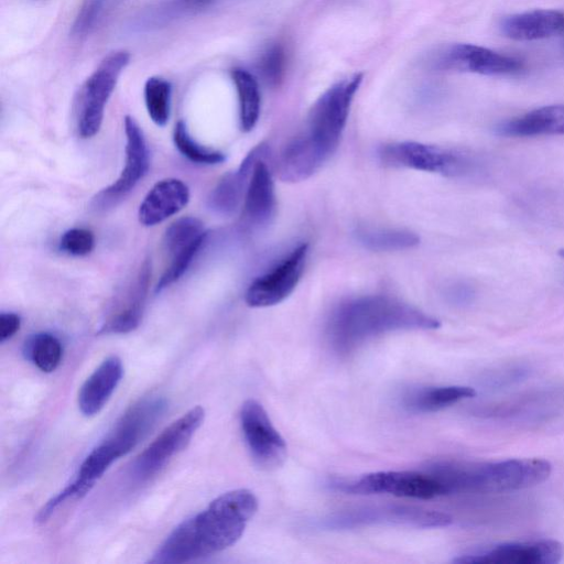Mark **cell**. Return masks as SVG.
<instances>
[{"instance_id": "obj_9", "label": "cell", "mask_w": 564, "mask_h": 564, "mask_svg": "<svg viewBox=\"0 0 564 564\" xmlns=\"http://www.w3.org/2000/svg\"><path fill=\"white\" fill-rule=\"evenodd\" d=\"M240 425L250 455L259 467L275 469L284 463L286 443L257 400L248 399L242 403Z\"/></svg>"}, {"instance_id": "obj_13", "label": "cell", "mask_w": 564, "mask_h": 564, "mask_svg": "<svg viewBox=\"0 0 564 564\" xmlns=\"http://www.w3.org/2000/svg\"><path fill=\"white\" fill-rule=\"evenodd\" d=\"M564 555L563 545L551 539L508 542L456 556L459 564H555Z\"/></svg>"}, {"instance_id": "obj_1", "label": "cell", "mask_w": 564, "mask_h": 564, "mask_svg": "<svg viewBox=\"0 0 564 564\" xmlns=\"http://www.w3.org/2000/svg\"><path fill=\"white\" fill-rule=\"evenodd\" d=\"M362 79V73H355L333 84L316 99L303 129L279 155L276 171L282 181L295 183L311 177L334 154Z\"/></svg>"}, {"instance_id": "obj_4", "label": "cell", "mask_w": 564, "mask_h": 564, "mask_svg": "<svg viewBox=\"0 0 564 564\" xmlns=\"http://www.w3.org/2000/svg\"><path fill=\"white\" fill-rule=\"evenodd\" d=\"M551 471V463L539 457L466 462V491L521 490L544 482Z\"/></svg>"}, {"instance_id": "obj_18", "label": "cell", "mask_w": 564, "mask_h": 564, "mask_svg": "<svg viewBox=\"0 0 564 564\" xmlns=\"http://www.w3.org/2000/svg\"><path fill=\"white\" fill-rule=\"evenodd\" d=\"M189 200L187 185L178 178H164L148 192L138 210L144 226L158 225L182 210Z\"/></svg>"}, {"instance_id": "obj_14", "label": "cell", "mask_w": 564, "mask_h": 564, "mask_svg": "<svg viewBox=\"0 0 564 564\" xmlns=\"http://www.w3.org/2000/svg\"><path fill=\"white\" fill-rule=\"evenodd\" d=\"M124 166L118 178L98 193L96 206L106 207L124 197L148 173L150 161L145 138L131 116L124 117Z\"/></svg>"}, {"instance_id": "obj_25", "label": "cell", "mask_w": 564, "mask_h": 564, "mask_svg": "<svg viewBox=\"0 0 564 564\" xmlns=\"http://www.w3.org/2000/svg\"><path fill=\"white\" fill-rule=\"evenodd\" d=\"M230 76L238 96L240 128L249 132L256 127L260 116L259 84L254 75L242 67L231 68Z\"/></svg>"}, {"instance_id": "obj_8", "label": "cell", "mask_w": 564, "mask_h": 564, "mask_svg": "<svg viewBox=\"0 0 564 564\" xmlns=\"http://www.w3.org/2000/svg\"><path fill=\"white\" fill-rule=\"evenodd\" d=\"M205 410L197 405L166 426L134 459L132 477L145 481L183 451L202 425Z\"/></svg>"}, {"instance_id": "obj_16", "label": "cell", "mask_w": 564, "mask_h": 564, "mask_svg": "<svg viewBox=\"0 0 564 564\" xmlns=\"http://www.w3.org/2000/svg\"><path fill=\"white\" fill-rule=\"evenodd\" d=\"M242 202L243 225L251 229H261L270 224L275 214L276 197L265 158L256 163Z\"/></svg>"}, {"instance_id": "obj_2", "label": "cell", "mask_w": 564, "mask_h": 564, "mask_svg": "<svg viewBox=\"0 0 564 564\" xmlns=\"http://www.w3.org/2000/svg\"><path fill=\"white\" fill-rule=\"evenodd\" d=\"M257 510L258 499L252 491H227L205 510L180 523L149 562L181 564L218 553L241 538Z\"/></svg>"}, {"instance_id": "obj_28", "label": "cell", "mask_w": 564, "mask_h": 564, "mask_svg": "<svg viewBox=\"0 0 564 564\" xmlns=\"http://www.w3.org/2000/svg\"><path fill=\"white\" fill-rule=\"evenodd\" d=\"M207 231L204 224L196 217L185 216L172 223L165 230L163 246L170 258L186 248L205 241Z\"/></svg>"}, {"instance_id": "obj_10", "label": "cell", "mask_w": 564, "mask_h": 564, "mask_svg": "<svg viewBox=\"0 0 564 564\" xmlns=\"http://www.w3.org/2000/svg\"><path fill=\"white\" fill-rule=\"evenodd\" d=\"M308 245L293 248L268 272L248 286L245 301L250 307H269L283 302L296 288L307 259Z\"/></svg>"}, {"instance_id": "obj_34", "label": "cell", "mask_w": 564, "mask_h": 564, "mask_svg": "<svg viewBox=\"0 0 564 564\" xmlns=\"http://www.w3.org/2000/svg\"><path fill=\"white\" fill-rule=\"evenodd\" d=\"M475 288L467 282H455L446 288L445 296L455 305H467L475 299Z\"/></svg>"}, {"instance_id": "obj_35", "label": "cell", "mask_w": 564, "mask_h": 564, "mask_svg": "<svg viewBox=\"0 0 564 564\" xmlns=\"http://www.w3.org/2000/svg\"><path fill=\"white\" fill-rule=\"evenodd\" d=\"M20 316L12 312H2L0 314V340L1 343L10 339L20 328Z\"/></svg>"}, {"instance_id": "obj_33", "label": "cell", "mask_w": 564, "mask_h": 564, "mask_svg": "<svg viewBox=\"0 0 564 564\" xmlns=\"http://www.w3.org/2000/svg\"><path fill=\"white\" fill-rule=\"evenodd\" d=\"M94 247V234L86 228L68 229L63 234L59 240L61 250L76 257L90 253Z\"/></svg>"}, {"instance_id": "obj_15", "label": "cell", "mask_w": 564, "mask_h": 564, "mask_svg": "<svg viewBox=\"0 0 564 564\" xmlns=\"http://www.w3.org/2000/svg\"><path fill=\"white\" fill-rule=\"evenodd\" d=\"M166 409L167 401L164 397H145L122 414L106 437L127 455L156 425Z\"/></svg>"}, {"instance_id": "obj_19", "label": "cell", "mask_w": 564, "mask_h": 564, "mask_svg": "<svg viewBox=\"0 0 564 564\" xmlns=\"http://www.w3.org/2000/svg\"><path fill=\"white\" fill-rule=\"evenodd\" d=\"M265 143L256 145L243 159L239 167L226 174L209 196V206L217 213L232 214L243 200L247 186L256 163L268 155Z\"/></svg>"}, {"instance_id": "obj_24", "label": "cell", "mask_w": 564, "mask_h": 564, "mask_svg": "<svg viewBox=\"0 0 564 564\" xmlns=\"http://www.w3.org/2000/svg\"><path fill=\"white\" fill-rule=\"evenodd\" d=\"M475 394L476 391L466 386L422 388L405 397L404 406L413 412H435Z\"/></svg>"}, {"instance_id": "obj_32", "label": "cell", "mask_w": 564, "mask_h": 564, "mask_svg": "<svg viewBox=\"0 0 564 564\" xmlns=\"http://www.w3.org/2000/svg\"><path fill=\"white\" fill-rule=\"evenodd\" d=\"M286 66L284 47L274 43L268 46L258 62V69L262 78L271 86H276L282 80Z\"/></svg>"}, {"instance_id": "obj_31", "label": "cell", "mask_w": 564, "mask_h": 564, "mask_svg": "<svg viewBox=\"0 0 564 564\" xmlns=\"http://www.w3.org/2000/svg\"><path fill=\"white\" fill-rule=\"evenodd\" d=\"M173 141L176 149L192 162L198 164L214 165L223 163L226 156L220 151L203 147L197 143L188 133L184 121L175 124Z\"/></svg>"}, {"instance_id": "obj_11", "label": "cell", "mask_w": 564, "mask_h": 564, "mask_svg": "<svg viewBox=\"0 0 564 564\" xmlns=\"http://www.w3.org/2000/svg\"><path fill=\"white\" fill-rule=\"evenodd\" d=\"M436 67L488 76L519 74L524 62L476 44L456 43L443 48L434 59Z\"/></svg>"}, {"instance_id": "obj_17", "label": "cell", "mask_w": 564, "mask_h": 564, "mask_svg": "<svg viewBox=\"0 0 564 564\" xmlns=\"http://www.w3.org/2000/svg\"><path fill=\"white\" fill-rule=\"evenodd\" d=\"M501 32L514 41L564 37V11L538 9L508 15L501 20Z\"/></svg>"}, {"instance_id": "obj_5", "label": "cell", "mask_w": 564, "mask_h": 564, "mask_svg": "<svg viewBox=\"0 0 564 564\" xmlns=\"http://www.w3.org/2000/svg\"><path fill=\"white\" fill-rule=\"evenodd\" d=\"M330 486L349 495L390 494L414 499H432L446 495L442 484L424 468L370 473L357 479H336L330 481Z\"/></svg>"}, {"instance_id": "obj_3", "label": "cell", "mask_w": 564, "mask_h": 564, "mask_svg": "<svg viewBox=\"0 0 564 564\" xmlns=\"http://www.w3.org/2000/svg\"><path fill=\"white\" fill-rule=\"evenodd\" d=\"M437 318L388 295H362L340 303L332 313L326 334L332 348L347 354L367 340L397 330H429Z\"/></svg>"}, {"instance_id": "obj_12", "label": "cell", "mask_w": 564, "mask_h": 564, "mask_svg": "<svg viewBox=\"0 0 564 564\" xmlns=\"http://www.w3.org/2000/svg\"><path fill=\"white\" fill-rule=\"evenodd\" d=\"M379 156L387 165L445 175L459 174L466 165L464 158L454 151L415 141L386 144Z\"/></svg>"}, {"instance_id": "obj_21", "label": "cell", "mask_w": 564, "mask_h": 564, "mask_svg": "<svg viewBox=\"0 0 564 564\" xmlns=\"http://www.w3.org/2000/svg\"><path fill=\"white\" fill-rule=\"evenodd\" d=\"M498 135L529 138L564 134V105H550L505 120L495 127Z\"/></svg>"}, {"instance_id": "obj_29", "label": "cell", "mask_w": 564, "mask_h": 564, "mask_svg": "<svg viewBox=\"0 0 564 564\" xmlns=\"http://www.w3.org/2000/svg\"><path fill=\"white\" fill-rule=\"evenodd\" d=\"M143 95L149 117L156 126L164 127L171 112V83L165 78L152 76L144 84Z\"/></svg>"}, {"instance_id": "obj_27", "label": "cell", "mask_w": 564, "mask_h": 564, "mask_svg": "<svg viewBox=\"0 0 564 564\" xmlns=\"http://www.w3.org/2000/svg\"><path fill=\"white\" fill-rule=\"evenodd\" d=\"M22 354L43 372L54 371L61 364L63 346L53 334L41 332L29 336L22 347Z\"/></svg>"}, {"instance_id": "obj_7", "label": "cell", "mask_w": 564, "mask_h": 564, "mask_svg": "<svg viewBox=\"0 0 564 564\" xmlns=\"http://www.w3.org/2000/svg\"><path fill=\"white\" fill-rule=\"evenodd\" d=\"M447 513L408 506H375L332 514L322 520L327 530H348L377 524L442 528L452 523Z\"/></svg>"}, {"instance_id": "obj_20", "label": "cell", "mask_w": 564, "mask_h": 564, "mask_svg": "<svg viewBox=\"0 0 564 564\" xmlns=\"http://www.w3.org/2000/svg\"><path fill=\"white\" fill-rule=\"evenodd\" d=\"M123 375L118 356L107 357L85 380L78 392V408L85 416H94L106 405Z\"/></svg>"}, {"instance_id": "obj_37", "label": "cell", "mask_w": 564, "mask_h": 564, "mask_svg": "<svg viewBox=\"0 0 564 564\" xmlns=\"http://www.w3.org/2000/svg\"><path fill=\"white\" fill-rule=\"evenodd\" d=\"M563 40H564V37H563Z\"/></svg>"}, {"instance_id": "obj_36", "label": "cell", "mask_w": 564, "mask_h": 564, "mask_svg": "<svg viewBox=\"0 0 564 564\" xmlns=\"http://www.w3.org/2000/svg\"><path fill=\"white\" fill-rule=\"evenodd\" d=\"M558 253H560V256L564 259V249H561V250L558 251Z\"/></svg>"}, {"instance_id": "obj_26", "label": "cell", "mask_w": 564, "mask_h": 564, "mask_svg": "<svg viewBox=\"0 0 564 564\" xmlns=\"http://www.w3.org/2000/svg\"><path fill=\"white\" fill-rule=\"evenodd\" d=\"M358 241L373 251H398L415 247L419 236L406 229L360 227L356 231Z\"/></svg>"}, {"instance_id": "obj_30", "label": "cell", "mask_w": 564, "mask_h": 564, "mask_svg": "<svg viewBox=\"0 0 564 564\" xmlns=\"http://www.w3.org/2000/svg\"><path fill=\"white\" fill-rule=\"evenodd\" d=\"M123 1L85 0L72 25V36L83 39L91 34Z\"/></svg>"}, {"instance_id": "obj_23", "label": "cell", "mask_w": 564, "mask_h": 564, "mask_svg": "<svg viewBox=\"0 0 564 564\" xmlns=\"http://www.w3.org/2000/svg\"><path fill=\"white\" fill-rule=\"evenodd\" d=\"M216 0H162L140 14L132 29L151 31L164 28L180 19L197 14L209 8Z\"/></svg>"}, {"instance_id": "obj_22", "label": "cell", "mask_w": 564, "mask_h": 564, "mask_svg": "<svg viewBox=\"0 0 564 564\" xmlns=\"http://www.w3.org/2000/svg\"><path fill=\"white\" fill-rule=\"evenodd\" d=\"M151 267L148 260L141 265L124 303L100 326L99 334H126L135 329L141 319L147 299Z\"/></svg>"}, {"instance_id": "obj_6", "label": "cell", "mask_w": 564, "mask_h": 564, "mask_svg": "<svg viewBox=\"0 0 564 564\" xmlns=\"http://www.w3.org/2000/svg\"><path fill=\"white\" fill-rule=\"evenodd\" d=\"M129 61V52L115 51L108 54L86 79L78 102L77 126L82 138H91L100 130L106 104Z\"/></svg>"}]
</instances>
